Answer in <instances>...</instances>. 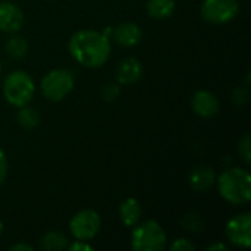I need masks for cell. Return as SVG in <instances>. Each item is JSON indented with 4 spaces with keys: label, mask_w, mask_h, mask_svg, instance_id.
Returning a JSON list of instances; mask_svg holds the SVG:
<instances>
[{
    "label": "cell",
    "mask_w": 251,
    "mask_h": 251,
    "mask_svg": "<svg viewBox=\"0 0 251 251\" xmlns=\"http://www.w3.org/2000/svg\"><path fill=\"white\" fill-rule=\"evenodd\" d=\"M182 226H184L187 231H190V232H197V231H200L201 226H203V222H201L200 215L196 213V212L185 215V218L182 219Z\"/></svg>",
    "instance_id": "d6986e66"
},
{
    "label": "cell",
    "mask_w": 251,
    "mask_h": 251,
    "mask_svg": "<svg viewBox=\"0 0 251 251\" xmlns=\"http://www.w3.org/2000/svg\"><path fill=\"white\" fill-rule=\"evenodd\" d=\"M35 91L32 78L24 71L10 72L3 82V94L7 103L15 107L25 106L31 101Z\"/></svg>",
    "instance_id": "3957f363"
},
{
    "label": "cell",
    "mask_w": 251,
    "mask_h": 251,
    "mask_svg": "<svg viewBox=\"0 0 251 251\" xmlns=\"http://www.w3.org/2000/svg\"><path fill=\"white\" fill-rule=\"evenodd\" d=\"M121 94V88L118 84H106L101 90V97L106 101H115Z\"/></svg>",
    "instance_id": "44dd1931"
},
{
    "label": "cell",
    "mask_w": 251,
    "mask_h": 251,
    "mask_svg": "<svg viewBox=\"0 0 251 251\" xmlns=\"http://www.w3.org/2000/svg\"><path fill=\"white\" fill-rule=\"evenodd\" d=\"M66 249H68L69 251H93V247H91V246H88V244H87V241H81V240H78L76 243H74V244L68 246Z\"/></svg>",
    "instance_id": "d4e9b609"
},
{
    "label": "cell",
    "mask_w": 251,
    "mask_h": 251,
    "mask_svg": "<svg viewBox=\"0 0 251 251\" xmlns=\"http://www.w3.org/2000/svg\"><path fill=\"white\" fill-rule=\"evenodd\" d=\"M74 84L75 78L69 69H53L41 79V93L50 101H60L72 91Z\"/></svg>",
    "instance_id": "5b68a950"
},
{
    "label": "cell",
    "mask_w": 251,
    "mask_h": 251,
    "mask_svg": "<svg viewBox=\"0 0 251 251\" xmlns=\"http://www.w3.org/2000/svg\"><path fill=\"white\" fill-rule=\"evenodd\" d=\"M41 247L46 251H60L68 247V238L59 231H50L43 235Z\"/></svg>",
    "instance_id": "2e32d148"
},
{
    "label": "cell",
    "mask_w": 251,
    "mask_h": 251,
    "mask_svg": "<svg viewBox=\"0 0 251 251\" xmlns=\"http://www.w3.org/2000/svg\"><path fill=\"white\" fill-rule=\"evenodd\" d=\"M10 250L12 251H32L34 250V247H32V246H29V244H15V246H12V247H10Z\"/></svg>",
    "instance_id": "484cf974"
},
{
    "label": "cell",
    "mask_w": 251,
    "mask_h": 251,
    "mask_svg": "<svg viewBox=\"0 0 251 251\" xmlns=\"http://www.w3.org/2000/svg\"><path fill=\"white\" fill-rule=\"evenodd\" d=\"M238 154L247 165L251 162V138L249 134L238 141Z\"/></svg>",
    "instance_id": "ffe728a7"
},
{
    "label": "cell",
    "mask_w": 251,
    "mask_h": 251,
    "mask_svg": "<svg viewBox=\"0 0 251 251\" xmlns=\"http://www.w3.org/2000/svg\"><path fill=\"white\" fill-rule=\"evenodd\" d=\"M1 232H3V224H1V221H0V235H1Z\"/></svg>",
    "instance_id": "83f0119b"
},
{
    "label": "cell",
    "mask_w": 251,
    "mask_h": 251,
    "mask_svg": "<svg viewBox=\"0 0 251 251\" xmlns=\"http://www.w3.org/2000/svg\"><path fill=\"white\" fill-rule=\"evenodd\" d=\"M7 176V159L4 151L0 149V185L6 181Z\"/></svg>",
    "instance_id": "cb8c5ba5"
},
{
    "label": "cell",
    "mask_w": 251,
    "mask_h": 251,
    "mask_svg": "<svg viewBox=\"0 0 251 251\" xmlns=\"http://www.w3.org/2000/svg\"><path fill=\"white\" fill-rule=\"evenodd\" d=\"M0 69H1V68H0Z\"/></svg>",
    "instance_id": "f1b7e54d"
},
{
    "label": "cell",
    "mask_w": 251,
    "mask_h": 251,
    "mask_svg": "<svg viewBox=\"0 0 251 251\" xmlns=\"http://www.w3.org/2000/svg\"><path fill=\"white\" fill-rule=\"evenodd\" d=\"M101 219L100 215L96 210L85 209L78 212L69 222V229L71 234L81 241H88L94 238L100 229Z\"/></svg>",
    "instance_id": "52a82bcc"
},
{
    "label": "cell",
    "mask_w": 251,
    "mask_h": 251,
    "mask_svg": "<svg viewBox=\"0 0 251 251\" xmlns=\"http://www.w3.org/2000/svg\"><path fill=\"white\" fill-rule=\"evenodd\" d=\"M110 41L103 32L82 29L75 32L69 40L72 57L85 68H100L110 56Z\"/></svg>",
    "instance_id": "6da1fadb"
},
{
    "label": "cell",
    "mask_w": 251,
    "mask_h": 251,
    "mask_svg": "<svg viewBox=\"0 0 251 251\" xmlns=\"http://www.w3.org/2000/svg\"><path fill=\"white\" fill-rule=\"evenodd\" d=\"M143 75V66L138 59L126 57L119 62L116 68V79L121 85L135 84Z\"/></svg>",
    "instance_id": "8fae6325"
},
{
    "label": "cell",
    "mask_w": 251,
    "mask_h": 251,
    "mask_svg": "<svg viewBox=\"0 0 251 251\" xmlns=\"http://www.w3.org/2000/svg\"><path fill=\"white\" fill-rule=\"evenodd\" d=\"M193 110L201 118H213L219 112V100L210 91H197L191 100Z\"/></svg>",
    "instance_id": "30bf717a"
},
{
    "label": "cell",
    "mask_w": 251,
    "mask_h": 251,
    "mask_svg": "<svg viewBox=\"0 0 251 251\" xmlns=\"http://www.w3.org/2000/svg\"><path fill=\"white\" fill-rule=\"evenodd\" d=\"M200 12L210 24H226L238 15L240 3L238 0H204Z\"/></svg>",
    "instance_id": "8992f818"
},
{
    "label": "cell",
    "mask_w": 251,
    "mask_h": 251,
    "mask_svg": "<svg viewBox=\"0 0 251 251\" xmlns=\"http://www.w3.org/2000/svg\"><path fill=\"white\" fill-rule=\"evenodd\" d=\"M24 22V13L13 1H0V31L16 32Z\"/></svg>",
    "instance_id": "9c48e42d"
},
{
    "label": "cell",
    "mask_w": 251,
    "mask_h": 251,
    "mask_svg": "<svg viewBox=\"0 0 251 251\" xmlns=\"http://www.w3.org/2000/svg\"><path fill=\"white\" fill-rule=\"evenodd\" d=\"M28 43L24 37H12L9 38V41L6 43V53L12 57V59H22L26 56L28 53Z\"/></svg>",
    "instance_id": "ac0fdd59"
},
{
    "label": "cell",
    "mask_w": 251,
    "mask_h": 251,
    "mask_svg": "<svg viewBox=\"0 0 251 251\" xmlns=\"http://www.w3.org/2000/svg\"><path fill=\"white\" fill-rule=\"evenodd\" d=\"M228 240L243 249H249L251 244V216L250 213H240L232 216L226 224Z\"/></svg>",
    "instance_id": "ba28073f"
},
{
    "label": "cell",
    "mask_w": 251,
    "mask_h": 251,
    "mask_svg": "<svg viewBox=\"0 0 251 251\" xmlns=\"http://www.w3.org/2000/svg\"><path fill=\"white\" fill-rule=\"evenodd\" d=\"M131 247L135 251H162L166 247V232L156 221L135 225L131 235Z\"/></svg>",
    "instance_id": "277c9868"
},
{
    "label": "cell",
    "mask_w": 251,
    "mask_h": 251,
    "mask_svg": "<svg viewBox=\"0 0 251 251\" xmlns=\"http://www.w3.org/2000/svg\"><path fill=\"white\" fill-rule=\"evenodd\" d=\"M141 213H143L141 204L134 197H129V199L124 200L121 203V206H119L121 221L126 226H135L140 222V219H141Z\"/></svg>",
    "instance_id": "5bb4252c"
},
{
    "label": "cell",
    "mask_w": 251,
    "mask_h": 251,
    "mask_svg": "<svg viewBox=\"0 0 251 251\" xmlns=\"http://www.w3.org/2000/svg\"><path fill=\"white\" fill-rule=\"evenodd\" d=\"M147 12L154 19H166L175 10V0H147Z\"/></svg>",
    "instance_id": "9a60e30c"
},
{
    "label": "cell",
    "mask_w": 251,
    "mask_h": 251,
    "mask_svg": "<svg viewBox=\"0 0 251 251\" xmlns=\"http://www.w3.org/2000/svg\"><path fill=\"white\" fill-rule=\"evenodd\" d=\"M16 119H18V124L24 129H34L40 124V115L37 113V110L34 107H29L28 104L21 106V109L16 115Z\"/></svg>",
    "instance_id": "e0dca14e"
},
{
    "label": "cell",
    "mask_w": 251,
    "mask_h": 251,
    "mask_svg": "<svg viewBox=\"0 0 251 251\" xmlns=\"http://www.w3.org/2000/svg\"><path fill=\"white\" fill-rule=\"evenodd\" d=\"M141 37H143V31L135 22H122L113 29V38L122 47L137 46Z\"/></svg>",
    "instance_id": "7c38bea8"
},
{
    "label": "cell",
    "mask_w": 251,
    "mask_h": 251,
    "mask_svg": "<svg viewBox=\"0 0 251 251\" xmlns=\"http://www.w3.org/2000/svg\"><path fill=\"white\" fill-rule=\"evenodd\" d=\"M249 99V91L247 88H243V87H238L234 94H232V101L237 104V106H243Z\"/></svg>",
    "instance_id": "603a6c76"
},
{
    "label": "cell",
    "mask_w": 251,
    "mask_h": 251,
    "mask_svg": "<svg viewBox=\"0 0 251 251\" xmlns=\"http://www.w3.org/2000/svg\"><path fill=\"white\" fill-rule=\"evenodd\" d=\"M171 250L172 251H193L196 250V246L187 240V238H178L172 243L171 246Z\"/></svg>",
    "instance_id": "7402d4cb"
},
{
    "label": "cell",
    "mask_w": 251,
    "mask_h": 251,
    "mask_svg": "<svg viewBox=\"0 0 251 251\" xmlns=\"http://www.w3.org/2000/svg\"><path fill=\"white\" fill-rule=\"evenodd\" d=\"M215 181H216V174L210 166H197L190 174V185L197 193L210 190Z\"/></svg>",
    "instance_id": "4fadbf2b"
},
{
    "label": "cell",
    "mask_w": 251,
    "mask_h": 251,
    "mask_svg": "<svg viewBox=\"0 0 251 251\" xmlns=\"http://www.w3.org/2000/svg\"><path fill=\"white\" fill-rule=\"evenodd\" d=\"M207 251H216V250H221V251H225L226 250V246L225 244H212V246H209Z\"/></svg>",
    "instance_id": "4316f807"
},
{
    "label": "cell",
    "mask_w": 251,
    "mask_h": 251,
    "mask_svg": "<svg viewBox=\"0 0 251 251\" xmlns=\"http://www.w3.org/2000/svg\"><path fill=\"white\" fill-rule=\"evenodd\" d=\"M218 190L222 199L234 206L247 204L251 199V176L249 171L231 168L218 178Z\"/></svg>",
    "instance_id": "7a4b0ae2"
}]
</instances>
